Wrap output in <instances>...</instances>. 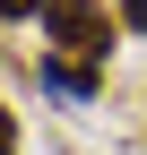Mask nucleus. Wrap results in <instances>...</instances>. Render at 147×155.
Wrapping results in <instances>:
<instances>
[{"mask_svg":"<svg viewBox=\"0 0 147 155\" xmlns=\"http://www.w3.org/2000/svg\"><path fill=\"white\" fill-rule=\"evenodd\" d=\"M43 43L69 52V61H104V52H113V17H104L95 0H52L43 9Z\"/></svg>","mask_w":147,"mask_h":155,"instance_id":"obj_1","label":"nucleus"},{"mask_svg":"<svg viewBox=\"0 0 147 155\" xmlns=\"http://www.w3.org/2000/svg\"><path fill=\"white\" fill-rule=\"evenodd\" d=\"M35 86L43 95H61V104H95V61H69V52H43V61H35Z\"/></svg>","mask_w":147,"mask_h":155,"instance_id":"obj_2","label":"nucleus"},{"mask_svg":"<svg viewBox=\"0 0 147 155\" xmlns=\"http://www.w3.org/2000/svg\"><path fill=\"white\" fill-rule=\"evenodd\" d=\"M52 0H0V17H43Z\"/></svg>","mask_w":147,"mask_h":155,"instance_id":"obj_3","label":"nucleus"},{"mask_svg":"<svg viewBox=\"0 0 147 155\" xmlns=\"http://www.w3.org/2000/svg\"><path fill=\"white\" fill-rule=\"evenodd\" d=\"M121 26H130V35H147V0H121Z\"/></svg>","mask_w":147,"mask_h":155,"instance_id":"obj_4","label":"nucleus"},{"mask_svg":"<svg viewBox=\"0 0 147 155\" xmlns=\"http://www.w3.org/2000/svg\"><path fill=\"white\" fill-rule=\"evenodd\" d=\"M0 155H17V121H9V112H0Z\"/></svg>","mask_w":147,"mask_h":155,"instance_id":"obj_5","label":"nucleus"}]
</instances>
